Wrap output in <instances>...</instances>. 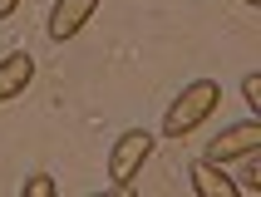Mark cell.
I'll return each mask as SVG.
<instances>
[{
    "label": "cell",
    "mask_w": 261,
    "mask_h": 197,
    "mask_svg": "<svg viewBox=\"0 0 261 197\" xmlns=\"http://www.w3.org/2000/svg\"><path fill=\"white\" fill-rule=\"evenodd\" d=\"M217 109H222V84L217 79H192V84H182V94L163 113V138H177V143L192 138Z\"/></svg>",
    "instance_id": "obj_1"
},
{
    "label": "cell",
    "mask_w": 261,
    "mask_h": 197,
    "mask_svg": "<svg viewBox=\"0 0 261 197\" xmlns=\"http://www.w3.org/2000/svg\"><path fill=\"white\" fill-rule=\"evenodd\" d=\"M153 148H158V133H148V128H123L114 138V148H109V187L114 192H128L138 178H143V163L153 158Z\"/></svg>",
    "instance_id": "obj_2"
},
{
    "label": "cell",
    "mask_w": 261,
    "mask_h": 197,
    "mask_svg": "<svg viewBox=\"0 0 261 197\" xmlns=\"http://www.w3.org/2000/svg\"><path fill=\"white\" fill-rule=\"evenodd\" d=\"M256 148H261V124H256V118H242V124H227L217 138L207 143L202 163L227 168V163H237V158H256Z\"/></svg>",
    "instance_id": "obj_3"
},
{
    "label": "cell",
    "mask_w": 261,
    "mask_h": 197,
    "mask_svg": "<svg viewBox=\"0 0 261 197\" xmlns=\"http://www.w3.org/2000/svg\"><path fill=\"white\" fill-rule=\"evenodd\" d=\"M94 15H99V0H55V10H49V40L55 44L74 40Z\"/></svg>",
    "instance_id": "obj_4"
},
{
    "label": "cell",
    "mask_w": 261,
    "mask_h": 197,
    "mask_svg": "<svg viewBox=\"0 0 261 197\" xmlns=\"http://www.w3.org/2000/svg\"><path fill=\"white\" fill-rule=\"evenodd\" d=\"M30 79H35V55L30 50H10V55L0 59V104L20 98L30 89Z\"/></svg>",
    "instance_id": "obj_5"
},
{
    "label": "cell",
    "mask_w": 261,
    "mask_h": 197,
    "mask_svg": "<svg viewBox=\"0 0 261 197\" xmlns=\"http://www.w3.org/2000/svg\"><path fill=\"white\" fill-rule=\"evenodd\" d=\"M188 178H192V192H197V197H237V192H242V183H232V178H227V168L202 163V158L188 168Z\"/></svg>",
    "instance_id": "obj_6"
},
{
    "label": "cell",
    "mask_w": 261,
    "mask_h": 197,
    "mask_svg": "<svg viewBox=\"0 0 261 197\" xmlns=\"http://www.w3.org/2000/svg\"><path fill=\"white\" fill-rule=\"evenodd\" d=\"M55 192H59V183L49 173H30L25 183H20V197H55Z\"/></svg>",
    "instance_id": "obj_7"
},
{
    "label": "cell",
    "mask_w": 261,
    "mask_h": 197,
    "mask_svg": "<svg viewBox=\"0 0 261 197\" xmlns=\"http://www.w3.org/2000/svg\"><path fill=\"white\" fill-rule=\"evenodd\" d=\"M242 104H247V109H261V74L256 69L242 74Z\"/></svg>",
    "instance_id": "obj_8"
},
{
    "label": "cell",
    "mask_w": 261,
    "mask_h": 197,
    "mask_svg": "<svg viewBox=\"0 0 261 197\" xmlns=\"http://www.w3.org/2000/svg\"><path fill=\"white\" fill-rule=\"evenodd\" d=\"M20 5H25V0H0V20H10V15L20 10Z\"/></svg>",
    "instance_id": "obj_9"
},
{
    "label": "cell",
    "mask_w": 261,
    "mask_h": 197,
    "mask_svg": "<svg viewBox=\"0 0 261 197\" xmlns=\"http://www.w3.org/2000/svg\"><path fill=\"white\" fill-rule=\"evenodd\" d=\"M242 5H261V0H242Z\"/></svg>",
    "instance_id": "obj_10"
}]
</instances>
